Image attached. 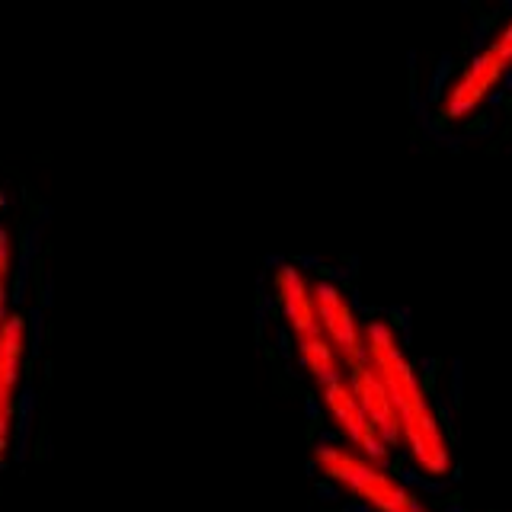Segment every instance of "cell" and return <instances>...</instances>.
<instances>
[{"label":"cell","mask_w":512,"mask_h":512,"mask_svg":"<svg viewBox=\"0 0 512 512\" xmlns=\"http://www.w3.org/2000/svg\"><path fill=\"white\" fill-rule=\"evenodd\" d=\"M36 218H39L42 224H48V218H52V205H39V212H36Z\"/></svg>","instance_id":"obj_14"},{"label":"cell","mask_w":512,"mask_h":512,"mask_svg":"<svg viewBox=\"0 0 512 512\" xmlns=\"http://www.w3.org/2000/svg\"><path fill=\"white\" fill-rule=\"evenodd\" d=\"M365 359L381 375L400 426V458L426 484H448L455 474V448L445 413L432 397L426 375L410 352L404 330L388 314L365 317Z\"/></svg>","instance_id":"obj_1"},{"label":"cell","mask_w":512,"mask_h":512,"mask_svg":"<svg viewBox=\"0 0 512 512\" xmlns=\"http://www.w3.org/2000/svg\"><path fill=\"white\" fill-rule=\"evenodd\" d=\"M509 61L484 39L468 58H461L452 71L445 74L436 93V122L448 128L471 125L480 112L487 109L493 93L506 84Z\"/></svg>","instance_id":"obj_4"},{"label":"cell","mask_w":512,"mask_h":512,"mask_svg":"<svg viewBox=\"0 0 512 512\" xmlns=\"http://www.w3.org/2000/svg\"><path fill=\"white\" fill-rule=\"evenodd\" d=\"M45 320H48V311L42 308V304H32L29 308V352L32 359L42 356V346H45Z\"/></svg>","instance_id":"obj_9"},{"label":"cell","mask_w":512,"mask_h":512,"mask_svg":"<svg viewBox=\"0 0 512 512\" xmlns=\"http://www.w3.org/2000/svg\"><path fill=\"white\" fill-rule=\"evenodd\" d=\"M487 42L509 61V68H512V10L503 16L500 23H496V29L487 36Z\"/></svg>","instance_id":"obj_10"},{"label":"cell","mask_w":512,"mask_h":512,"mask_svg":"<svg viewBox=\"0 0 512 512\" xmlns=\"http://www.w3.org/2000/svg\"><path fill=\"white\" fill-rule=\"evenodd\" d=\"M266 285L288 343H292V356L314 388L336 375H346V362L320 327L314 304V272H308V266H301L298 260H272Z\"/></svg>","instance_id":"obj_2"},{"label":"cell","mask_w":512,"mask_h":512,"mask_svg":"<svg viewBox=\"0 0 512 512\" xmlns=\"http://www.w3.org/2000/svg\"><path fill=\"white\" fill-rule=\"evenodd\" d=\"M432 512H436V509H432Z\"/></svg>","instance_id":"obj_16"},{"label":"cell","mask_w":512,"mask_h":512,"mask_svg":"<svg viewBox=\"0 0 512 512\" xmlns=\"http://www.w3.org/2000/svg\"><path fill=\"white\" fill-rule=\"evenodd\" d=\"M7 256H10V234H7V228L0 224V276L7 272ZM4 285V282H0Z\"/></svg>","instance_id":"obj_13"},{"label":"cell","mask_w":512,"mask_h":512,"mask_svg":"<svg viewBox=\"0 0 512 512\" xmlns=\"http://www.w3.org/2000/svg\"><path fill=\"white\" fill-rule=\"evenodd\" d=\"M39 304L48 311L55 304V279H52V269H42V288H39Z\"/></svg>","instance_id":"obj_12"},{"label":"cell","mask_w":512,"mask_h":512,"mask_svg":"<svg viewBox=\"0 0 512 512\" xmlns=\"http://www.w3.org/2000/svg\"><path fill=\"white\" fill-rule=\"evenodd\" d=\"M346 372H349L352 388H356V397H359V404L368 416V423L381 432V439L388 442L400 458V426H397V416H394L391 397H388V388H384L381 375L375 372L372 362H368L365 356L359 362H352Z\"/></svg>","instance_id":"obj_7"},{"label":"cell","mask_w":512,"mask_h":512,"mask_svg":"<svg viewBox=\"0 0 512 512\" xmlns=\"http://www.w3.org/2000/svg\"><path fill=\"white\" fill-rule=\"evenodd\" d=\"M311 468L365 512H432L420 490L410 487L391 464L368 458L330 432L314 439Z\"/></svg>","instance_id":"obj_3"},{"label":"cell","mask_w":512,"mask_h":512,"mask_svg":"<svg viewBox=\"0 0 512 512\" xmlns=\"http://www.w3.org/2000/svg\"><path fill=\"white\" fill-rule=\"evenodd\" d=\"M42 240H45V224L39 221V218H32L29 224H26V231H23V253H29V256H39V250H42Z\"/></svg>","instance_id":"obj_11"},{"label":"cell","mask_w":512,"mask_h":512,"mask_svg":"<svg viewBox=\"0 0 512 512\" xmlns=\"http://www.w3.org/2000/svg\"><path fill=\"white\" fill-rule=\"evenodd\" d=\"M36 407H39V391L36 384L26 381V388L20 391L16 400V445H13V461L23 464L29 455V442H32V420H36Z\"/></svg>","instance_id":"obj_8"},{"label":"cell","mask_w":512,"mask_h":512,"mask_svg":"<svg viewBox=\"0 0 512 512\" xmlns=\"http://www.w3.org/2000/svg\"><path fill=\"white\" fill-rule=\"evenodd\" d=\"M314 397H317V407H320V416H324L330 436H336L352 448H359V452H365L368 458H375L381 464H391L397 458L394 448L381 439V432L368 423V416L356 397V388H352V381H349V372L317 384Z\"/></svg>","instance_id":"obj_5"},{"label":"cell","mask_w":512,"mask_h":512,"mask_svg":"<svg viewBox=\"0 0 512 512\" xmlns=\"http://www.w3.org/2000/svg\"><path fill=\"white\" fill-rule=\"evenodd\" d=\"M314 304L320 327H324L330 346L340 352L346 368L365 356V317L356 301L346 292V285L330 272H314Z\"/></svg>","instance_id":"obj_6"},{"label":"cell","mask_w":512,"mask_h":512,"mask_svg":"<svg viewBox=\"0 0 512 512\" xmlns=\"http://www.w3.org/2000/svg\"><path fill=\"white\" fill-rule=\"evenodd\" d=\"M10 205V196H7V192L4 189H0V212H4V208Z\"/></svg>","instance_id":"obj_15"}]
</instances>
